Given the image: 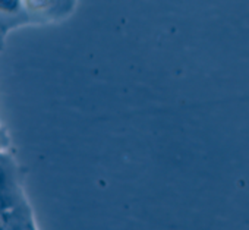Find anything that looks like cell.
Segmentation results:
<instances>
[{"mask_svg": "<svg viewBox=\"0 0 249 230\" xmlns=\"http://www.w3.org/2000/svg\"><path fill=\"white\" fill-rule=\"evenodd\" d=\"M19 8V0H0V11L15 12Z\"/></svg>", "mask_w": 249, "mask_h": 230, "instance_id": "obj_1", "label": "cell"}, {"mask_svg": "<svg viewBox=\"0 0 249 230\" xmlns=\"http://www.w3.org/2000/svg\"><path fill=\"white\" fill-rule=\"evenodd\" d=\"M53 2L54 0H28V5L33 9H43V8L50 6Z\"/></svg>", "mask_w": 249, "mask_h": 230, "instance_id": "obj_2", "label": "cell"}, {"mask_svg": "<svg viewBox=\"0 0 249 230\" xmlns=\"http://www.w3.org/2000/svg\"><path fill=\"white\" fill-rule=\"evenodd\" d=\"M8 224H9L8 218H6L3 214H0V229H6V227H8Z\"/></svg>", "mask_w": 249, "mask_h": 230, "instance_id": "obj_3", "label": "cell"}, {"mask_svg": "<svg viewBox=\"0 0 249 230\" xmlns=\"http://www.w3.org/2000/svg\"><path fill=\"white\" fill-rule=\"evenodd\" d=\"M3 179H5V173H3V169L0 167V185L3 183Z\"/></svg>", "mask_w": 249, "mask_h": 230, "instance_id": "obj_4", "label": "cell"}, {"mask_svg": "<svg viewBox=\"0 0 249 230\" xmlns=\"http://www.w3.org/2000/svg\"><path fill=\"white\" fill-rule=\"evenodd\" d=\"M0 208H2V199H0Z\"/></svg>", "mask_w": 249, "mask_h": 230, "instance_id": "obj_5", "label": "cell"}]
</instances>
